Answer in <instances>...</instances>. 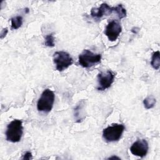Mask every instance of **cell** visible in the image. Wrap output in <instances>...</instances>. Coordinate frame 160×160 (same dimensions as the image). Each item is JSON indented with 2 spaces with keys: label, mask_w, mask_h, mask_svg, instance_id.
<instances>
[{
  "label": "cell",
  "mask_w": 160,
  "mask_h": 160,
  "mask_svg": "<svg viewBox=\"0 0 160 160\" xmlns=\"http://www.w3.org/2000/svg\"><path fill=\"white\" fill-rule=\"evenodd\" d=\"M122 31V28L118 20H112L106 26L104 31L105 35L111 41H116Z\"/></svg>",
  "instance_id": "cell-7"
},
{
  "label": "cell",
  "mask_w": 160,
  "mask_h": 160,
  "mask_svg": "<svg viewBox=\"0 0 160 160\" xmlns=\"http://www.w3.org/2000/svg\"><path fill=\"white\" fill-rule=\"evenodd\" d=\"M159 51H155L152 53V58H151V64L152 67L158 70L160 66V58H159Z\"/></svg>",
  "instance_id": "cell-10"
},
{
  "label": "cell",
  "mask_w": 160,
  "mask_h": 160,
  "mask_svg": "<svg viewBox=\"0 0 160 160\" xmlns=\"http://www.w3.org/2000/svg\"><path fill=\"white\" fill-rule=\"evenodd\" d=\"M55 95L49 89H46L42 92L37 102V109L39 111L49 112L51 111L54 102Z\"/></svg>",
  "instance_id": "cell-2"
},
{
  "label": "cell",
  "mask_w": 160,
  "mask_h": 160,
  "mask_svg": "<svg viewBox=\"0 0 160 160\" xmlns=\"http://www.w3.org/2000/svg\"><path fill=\"white\" fill-rule=\"evenodd\" d=\"M7 33H8V29L7 28L3 29L1 31V38L2 39L4 36H6Z\"/></svg>",
  "instance_id": "cell-17"
},
{
  "label": "cell",
  "mask_w": 160,
  "mask_h": 160,
  "mask_svg": "<svg viewBox=\"0 0 160 160\" xmlns=\"http://www.w3.org/2000/svg\"><path fill=\"white\" fill-rule=\"evenodd\" d=\"M84 105V101H82L81 102H79V104L77 105L76 108L74 109V117L76 119L77 122H81L83 118L81 117V109L83 108V106Z\"/></svg>",
  "instance_id": "cell-12"
},
{
  "label": "cell",
  "mask_w": 160,
  "mask_h": 160,
  "mask_svg": "<svg viewBox=\"0 0 160 160\" xmlns=\"http://www.w3.org/2000/svg\"><path fill=\"white\" fill-rule=\"evenodd\" d=\"M156 102V99L153 96H148L144 99L143 104L145 108L147 109H149L154 106Z\"/></svg>",
  "instance_id": "cell-14"
},
{
  "label": "cell",
  "mask_w": 160,
  "mask_h": 160,
  "mask_svg": "<svg viewBox=\"0 0 160 160\" xmlns=\"http://www.w3.org/2000/svg\"><path fill=\"white\" fill-rule=\"evenodd\" d=\"M22 121L14 119L7 126L6 131V140L11 142H18L20 141L23 133V127Z\"/></svg>",
  "instance_id": "cell-1"
},
{
  "label": "cell",
  "mask_w": 160,
  "mask_h": 160,
  "mask_svg": "<svg viewBox=\"0 0 160 160\" xmlns=\"http://www.w3.org/2000/svg\"><path fill=\"white\" fill-rule=\"evenodd\" d=\"M124 129V126L122 124H113L103 130L102 137L108 142L118 141L121 138Z\"/></svg>",
  "instance_id": "cell-4"
},
{
  "label": "cell",
  "mask_w": 160,
  "mask_h": 160,
  "mask_svg": "<svg viewBox=\"0 0 160 160\" xmlns=\"http://www.w3.org/2000/svg\"><path fill=\"white\" fill-rule=\"evenodd\" d=\"M11 29H18L22 24V18L21 16H17L11 18Z\"/></svg>",
  "instance_id": "cell-11"
},
{
  "label": "cell",
  "mask_w": 160,
  "mask_h": 160,
  "mask_svg": "<svg viewBox=\"0 0 160 160\" xmlns=\"http://www.w3.org/2000/svg\"><path fill=\"white\" fill-rule=\"evenodd\" d=\"M114 12V7L109 6L106 3H102L99 8H92L91 16L94 18H101L104 16H108Z\"/></svg>",
  "instance_id": "cell-9"
},
{
  "label": "cell",
  "mask_w": 160,
  "mask_h": 160,
  "mask_svg": "<svg viewBox=\"0 0 160 160\" xmlns=\"http://www.w3.org/2000/svg\"><path fill=\"white\" fill-rule=\"evenodd\" d=\"M120 159L119 158H118V157H116V156H113V157H111V158H109L108 159Z\"/></svg>",
  "instance_id": "cell-18"
},
{
  "label": "cell",
  "mask_w": 160,
  "mask_h": 160,
  "mask_svg": "<svg viewBox=\"0 0 160 160\" xmlns=\"http://www.w3.org/2000/svg\"><path fill=\"white\" fill-rule=\"evenodd\" d=\"M53 61L56 64V69L59 71H62L72 64L73 59L69 53L61 51L54 53Z\"/></svg>",
  "instance_id": "cell-5"
},
{
  "label": "cell",
  "mask_w": 160,
  "mask_h": 160,
  "mask_svg": "<svg viewBox=\"0 0 160 160\" xmlns=\"http://www.w3.org/2000/svg\"><path fill=\"white\" fill-rule=\"evenodd\" d=\"M115 74L110 70H107L105 72H101L98 74V87L99 91H104L108 89L114 82Z\"/></svg>",
  "instance_id": "cell-6"
},
{
  "label": "cell",
  "mask_w": 160,
  "mask_h": 160,
  "mask_svg": "<svg viewBox=\"0 0 160 160\" xmlns=\"http://www.w3.org/2000/svg\"><path fill=\"white\" fill-rule=\"evenodd\" d=\"M114 12L118 15L120 19L126 16V9L122 6V4H118L117 6L114 7Z\"/></svg>",
  "instance_id": "cell-13"
},
{
  "label": "cell",
  "mask_w": 160,
  "mask_h": 160,
  "mask_svg": "<svg viewBox=\"0 0 160 160\" xmlns=\"http://www.w3.org/2000/svg\"><path fill=\"white\" fill-rule=\"evenodd\" d=\"M32 158V154L31 152H26L25 154H24V156L22 158V159H31Z\"/></svg>",
  "instance_id": "cell-16"
},
{
  "label": "cell",
  "mask_w": 160,
  "mask_h": 160,
  "mask_svg": "<svg viewBox=\"0 0 160 160\" xmlns=\"http://www.w3.org/2000/svg\"><path fill=\"white\" fill-rule=\"evenodd\" d=\"M44 44L45 46L50 48L54 46V38L52 33L49 34L46 36Z\"/></svg>",
  "instance_id": "cell-15"
},
{
  "label": "cell",
  "mask_w": 160,
  "mask_h": 160,
  "mask_svg": "<svg viewBox=\"0 0 160 160\" xmlns=\"http://www.w3.org/2000/svg\"><path fill=\"white\" fill-rule=\"evenodd\" d=\"M148 149V143L145 139H138L131 145L130 151L134 156L143 158L147 154Z\"/></svg>",
  "instance_id": "cell-8"
},
{
  "label": "cell",
  "mask_w": 160,
  "mask_h": 160,
  "mask_svg": "<svg viewBox=\"0 0 160 160\" xmlns=\"http://www.w3.org/2000/svg\"><path fill=\"white\" fill-rule=\"evenodd\" d=\"M101 54L92 52L89 49H84L79 55V64L83 68H89L101 61Z\"/></svg>",
  "instance_id": "cell-3"
}]
</instances>
